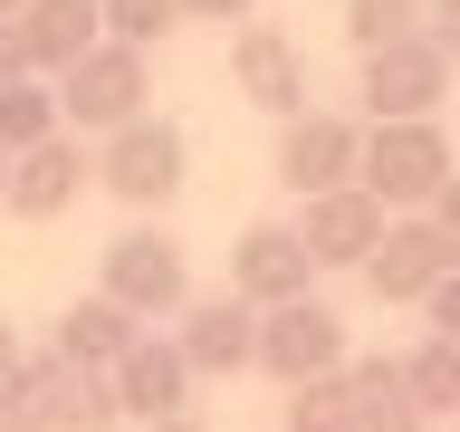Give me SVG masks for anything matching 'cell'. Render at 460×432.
<instances>
[{"instance_id":"cell-21","label":"cell","mask_w":460,"mask_h":432,"mask_svg":"<svg viewBox=\"0 0 460 432\" xmlns=\"http://www.w3.org/2000/svg\"><path fill=\"white\" fill-rule=\"evenodd\" d=\"M288 432H355V394H345V374H316V384H288Z\"/></svg>"},{"instance_id":"cell-6","label":"cell","mask_w":460,"mask_h":432,"mask_svg":"<svg viewBox=\"0 0 460 432\" xmlns=\"http://www.w3.org/2000/svg\"><path fill=\"white\" fill-rule=\"evenodd\" d=\"M259 374L279 384H316V374H345V317L326 298H288V308H259Z\"/></svg>"},{"instance_id":"cell-22","label":"cell","mask_w":460,"mask_h":432,"mask_svg":"<svg viewBox=\"0 0 460 432\" xmlns=\"http://www.w3.org/2000/svg\"><path fill=\"white\" fill-rule=\"evenodd\" d=\"M96 20H106V39H125V49H164L172 29H182V0H96Z\"/></svg>"},{"instance_id":"cell-26","label":"cell","mask_w":460,"mask_h":432,"mask_svg":"<svg viewBox=\"0 0 460 432\" xmlns=\"http://www.w3.org/2000/svg\"><path fill=\"white\" fill-rule=\"evenodd\" d=\"M422 39H441L451 68H460V0H422Z\"/></svg>"},{"instance_id":"cell-33","label":"cell","mask_w":460,"mask_h":432,"mask_svg":"<svg viewBox=\"0 0 460 432\" xmlns=\"http://www.w3.org/2000/svg\"><path fill=\"white\" fill-rule=\"evenodd\" d=\"M0 193H10V154H0Z\"/></svg>"},{"instance_id":"cell-17","label":"cell","mask_w":460,"mask_h":432,"mask_svg":"<svg viewBox=\"0 0 460 432\" xmlns=\"http://www.w3.org/2000/svg\"><path fill=\"white\" fill-rule=\"evenodd\" d=\"M345 394H355V432H431V413L402 384V356H345Z\"/></svg>"},{"instance_id":"cell-20","label":"cell","mask_w":460,"mask_h":432,"mask_svg":"<svg viewBox=\"0 0 460 432\" xmlns=\"http://www.w3.org/2000/svg\"><path fill=\"white\" fill-rule=\"evenodd\" d=\"M402 384H412V403H422L431 423L460 413V337H422L412 356H402Z\"/></svg>"},{"instance_id":"cell-4","label":"cell","mask_w":460,"mask_h":432,"mask_svg":"<svg viewBox=\"0 0 460 432\" xmlns=\"http://www.w3.org/2000/svg\"><path fill=\"white\" fill-rule=\"evenodd\" d=\"M96 183H106L125 212H164V202L182 193V125L135 115V125L96 135Z\"/></svg>"},{"instance_id":"cell-15","label":"cell","mask_w":460,"mask_h":432,"mask_svg":"<svg viewBox=\"0 0 460 432\" xmlns=\"http://www.w3.org/2000/svg\"><path fill=\"white\" fill-rule=\"evenodd\" d=\"M20 374L39 384V403H49V432H115L125 413H115V374L96 365H67V356H20Z\"/></svg>"},{"instance_id":"cell-5","label":"cell","mask_w":460,"mask_h":432,"mask_svg":"<svg viewBox=\"0 0 460 432\" xmlns=\"http://www.w3.org/2000/svg\"><path fill=\"white\" fill-rule=\"evenodd\" d=\"M355 164H365V125H355V115L307 106V115H288V125H279V183H288L297 202L345 193V183H355Z\"/></svg>"},{"instance_id":"cell-1","label":"cell","mask_w":460,"mask_h":432,"mask_svg":"<svg viewBox=\"0 0 460 432\" xmlns=\"http://www.w3.org/2000/svg\"><path fill=\"white\" fill-rule=\"evenodd\" d=\"M460 173L451 135H441V115H402V125H365V164H355V183H365L384 212H431V193Z\"/></svg>"},{"instance_id":"cell-29","label":"cell","mask_w":460,"mask_h":432,"mask_svg":"<svg viewBox=\"0 0 460 432\" xmlns=\"http://www.w3.org/2000/svg\"><path fill=\"white\" fill-rule=\"evenodd\" d=\"M431 221L451 230V250H460V173H451V183H441V193H431Z\"/></svg>"},{"instance_id":"cell-31","label":"cell","mask_w":460,"mask_h":432,"mask_svg":"<svg viewBox=\"0 0 460 432\" xmlns=\"http://www.w3.org/2000/svg\"><path fill=\"white\" fill-rule=\"evenodd\" d=\"M10 365H20V337H10V327H0V374H10Z\"/></svg>"},{"instance_id":"cell-7","label":"cell","mask_w":460,"mask_h":432,"mask_svg":"<svg viewBox=\"0 0 460 432\" xmlns=\"http://www.w3.org/2000/svg\"><path fill=\"white\" fill-rule=\"evenodd\" d=\"M451 259H460V250H451V230L431 221V212H394L384 240H374V259H365V288L384 298V308H422Z\"/></svg>"},{"instance_id":"cell-8","label":"cell","mask_w":460,"mask_h":432,"mask_svg":"<svg viewBox=\"0 0 460 432\" xmlns=\"http://www.w3.org/2000/svg\"><path fill=\"white\" fill-rule=\"evenodd\" d=\"M441 96H451V49H441V39H422V29L365 58V106H374V125L441 115Z\"/></svg>"},{"instance_id":"cell-32","label":"cell","mask_w":460,"mask_h":432,"mask_svg":"<svg viewBox=\"0 0 460 432\" xmlns=\"http://www.w3.org/2000/svg\"><path fill=\"white\" fill-rule=\"evenodd\" d=\"M20 10H29V0H0V20H20Z\"/></svg>"},{"instance_id":"cell-11","label":"cell","mask_w":460,"mask_h":432,"mask_svg":"<svg viewBox=\"0 0 460 432\" xmlns=\"http://www.w3.org/2000/svg\"><path fill=\"white\" fill-rule=\"evenodd\" d=\"M192 384H201V374L182 365V346L154 337V327L115 356V413H135V423H172V413H192Z\"/></svg>"},{"instance_id":"cell-19","label":"cell","mask_w":460,"mask_h":432,"mask_svg":"<svg viewBox=\"0 0 460 432\" xmlns=\"http://www.w3.org/2000/svg\"><path fill=\"white\" fill-rule=\"evenodd\" d=\"M67 135V115H58V86L49 77H10L0 86V154H29V144Z\"/></svg>"},{"instance_id":"cell-18","label":"cell","mask_w":460,"mask_h":432,"mask_svg":"<svg viewBox=\"0 0 460 432\" xmlns=\"http://www.w3.org/2000/svg\"><path fill=\"white\" fill-rule=\"evenodd\" d=\"M135 337L144 327L115 308V298H77V308L58 317V356H67V365H96V374H115V356H125Z\"/></svg>"},{"instance_id":"cell-28","label":"cell","mask_w":460,"mask_h":432,"mask_svg":"<svg viewBox=\"0 0 460 432\" xmlns=\"http://www.w3.org/2000/svg\"><path fill=\"white\" fill-rule=\"evenodd\" d=\"M29 77V49H20V20H0V86Z\"/></svg>"},{"instance_id":"cell-27","label":"cell","mask_w":460,"mask_h":432,"mask_svg":"<svg viewBox=\"0 0 460 432\" xmlns=\"http://www.w3.org/2000/svg\"><path fill=\"white\" fill-rule=\"evenodd\" d=\"M182 20H221V29H240V20H259V0H182Z\"/></svg>"},{"instance_id":"cell-14","label":"cell","mask_w":460,"mask_h":432,"mask_svg":"<svg viewBox=\"0 0 460 432\" xmlns=\"http://www.w3.org/2000/svg\"><path fill=\"white\" fill-rule=\"evenodd\" d=\"M172 346H182V365L192 374H240V365H259V308L250 298H192L182 308V327H172Z\"/></svg>"},{"instance_id":"cell-3","label":"cell","mask_w":460,"mask_h":432,"mask_svg":"<svg viewBox=\"0 0 460 432\" xmlns=\"http://www.w3.org/2000/svg\"><path fill=\"white\" fill-rule=\"evenodd\" d=\"M144 96H154V68H144V49H125V39H96V49L58 77L67 135H115V125H135Z\"/></svg>"},{"instance_id":"cell-2","label":"cell","mask_w":460,"mask_h":432,"mask_svg":"<svg viewBox=\"0 0 460 432\" xmlns=\"http://www.w3.org/2000/svg\"><path fill=\"white\" fill-rule=\"evenodd\" d=\"M96 298H115L135 327L182 317V308H192V259H182V240H172L164 221H144V230H125V240H106V288H96Z\"/></svg>"},{"instance_id":"cell-30","label":"cell","mask_w":460,"mask_h":432,"mask_svg":"<svg viewBox=\"0 0 460 432\" xmlns=\"http://www.w3.org/2000/svg\"><path fill=\"white\" fill-rule=\"evenodd\" d=\"M144 432H211V423H192V413H172V423H144Z\"/></svg>"},{"instance_id":"cell-23","label":"cell","mask_w":460,"mask_h":432,"mask_svg":"<svg viewBox=\"0 0 460 432\" xmlns=\"http://www.w3.org/2000/svg\"><path fill=\"white\" fill-rule=\"evenodd\" d=\"M412 29H422V0H345V39H355V49H394V39H412Z\"/></svg>"},{"instance_id":"cell-25","label":"cell","mask_w":460,"mask_h":432,"mask_svg":"<svg viewBox=\"0 0 460 432\" xmlns=\"http://www.w3.org/2000/svg\"><path fill=\"white\" fill-rule=\"evenodd\" d=\"M422 317H431V337H460V259L441 269V288L422 298Z\"/></svg>"},{"instance_id":"cell-24","label":"cell","mask_w":460,"mask_h":432,"mask_svg":"<svg viewBox=\"0 0 460 432\" xmlns=\"http://www.w3.org/2000/svg\"><path fill=\"white\" fill-rule=\"evenodd\" d=\"M0 432H49V403H39V384L20 365L0 374Z\"/></svg>"},{"instance_id":"cell-12","label":"cell","mask_w":460,"mask_h":432,"mask_svg":"<svg viewBox=\"0 0 460 432\" xmlns=\"http://www.w3.org/2000/svg\"><path fill=\"white\" fill-rule=\"evenodd\" d=\"M96 183V154H86L77 135H49V144H29V154H10V212L20 221H58V212H77V193Z\"/></svg>"},{"instance_id":"cell-16","label":"cell","mask_w":460,"mask_h":432,"mask_svg":"<svg viewBox=\"0 0 460 432\" xmlns=\"http://www.w3.org/2000/svg\"><path fill=\"white\" fill-rule=\"evenodd\" d=\"M106 39V20H96V0H29L20 10V49H29V77H67L86 49Z\"/></svg>"},{"instance_id":"cell-13","label":"cell","mask_w":460,"mask_h":432,"mask_svg":"<svg viewBox=\"0 0 460 432\" xmlns=\"http://www.w3.org/2000/svg\"><path fill=\"white\" fill-rule=\"evenodd\" d=\"M384 221H394V212H384L365 183H345V193H316L307 212H297V240H307L316 269H365L374 240H384Z\"/></svg>"},{"instance_id":"cell-10","label":"cell","mask_w":460,"mask_h":432,"mask_svg":"<svg viewBox=\"0 0 460 432\" xmlns=\"http://www.w3.org/2000/svg\"><path fill=\"white\" fill-rule=\"evenodd\" d=\"M230 298L250 308H288V298H316V259L297 240V221H250L240 250H230Z\"/></svg>"},{"instance_id":"cell-9","label":"cell","mask_w":460,"mask_h":432,"mask_svg":"<svg viewBox=\"0 0 460 432\" xmlns=\"http://www.w3.org/2000/svg\"><path fill=\"white\" fill-rule=\"evenodd\" d=\"M230 86L250 96L259 115H307V49L288 39V29H269V20H240L230 29Z\"/></svg>"}]
</instances>
